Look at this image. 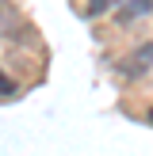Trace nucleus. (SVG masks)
I'll return each mask as SVG.
<instances>
[{"instance_id":"obj_5","label":"nucleus","mask_w":153,"mask_h":156,"mask_svg":"<svg viewBox=\"0 0 153 156\" xmlns=\"http://www.w3.org/2000/svg\"><path fill=\"white\" fill-rule=\"evenodd\" d=\"M12 91H15V84H12V80H8V76H4V73H0V95H12Z\"/></svg>"},{"instance_id":"obj_6","label":"nucleus","mask_w":153,"mask_h":156,"mask_svg":"<svg viewBox=\"0 0 153 156\" xmlns=\"http://www.w3.org/2000/svg\"><path fill=\"white\" fill-rule=\"evenodd\" d=\"M149 122H153V111H149Z\"/></svg>"},{"instance_id":"obj_2","label":"nucleus","mask_w":153,"mask_h":156,"mask_svg":"<svg viewBox=\"0 0 153 156\" xmlns=\"http://www.w3.org/2000/svg\"><path fill=\"white\" fill-rule=\"evenodd\" d=\"M149 65H153V42H145V46H138L134 61L126 65V76H142V73H149Z\"/></svg>"},{"instance_id":"obj_1","label":"nucleus","mask_w":153,"mask_h":156,"mask_svg":"<svg viewBox=\"0 0 153 156\" xmlns=\"http://www.w3.org/2000/svg\"><path fill=\"white\" fill-rule=\"evenodd\" d=\"M19 12H15V4L12 0H0V38H8V34H15L19 30Z\"/></svg>"},{"instance_id":"obj_4","label":"nucleus","mask_w":153,"mask_h":156,"mask_svg":"<svg viewBox=\"0 0 153 156\" xmlns=\"http://www.w3.org/2000/svg\"><path fill=\"white\" fill-rule=\"evenodd\" d=\"M111 8H115V0H88L84 12H88V15H103V12H111Z\"/></svg>"},{"instance_id":"obj_3","label":"nucleus","mask_w":153,"mask_h":156,"mask_svg":"<svg viewBox=\"0 0 153 156\" xmlns=\"http://www.w3.org/2000/svg\"><path fill=\"white\" fill-rule=\"evenodd\" d=\"M153 12V0H122V15L119 19L122 23H130V19H138V15H149Z\"/></svg>"}]
</instances>
